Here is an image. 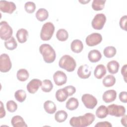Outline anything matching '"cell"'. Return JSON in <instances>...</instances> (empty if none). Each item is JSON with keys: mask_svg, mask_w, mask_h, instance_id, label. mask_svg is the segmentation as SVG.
I'll use <instances>...</instances> for the list:
<instances>
[{"mask_svg": "<svg viewBox=\"0 0 127 127\" xmlns=\"http://www.w3.org/2000/svg\"><path fill=\"white\" fill-rule=\"evenodd\" d=\"M94 120V115L87 113L83 116L72 117L69 120V124L73 127H85L91 125Z\"/></svg>", "mask_w": 127, "mask_h": 127, "instance_id": "obj_1", "label": "cell"}, {"mask_svg": "<svg viewBox=\"0 0 127 127\" xmlns=\"http://www.w3.org/2000/svg\"><path fill=\"white\" fill-rule=\"evenodd\" d=\"M39 52L42 55L44 61L47 63H52L56 59V52L49 44H43L41 45L39 47Z\"/></svg>", "mask_w": 127, "mask_h": 127, "instance_id": "obj_2", "label": "cell"}, {"mask_svg": "<svg viewBox=\"0 0 127 127\" xmlns=\"http://www.w3.org/2000/svg\"><path fill=\"white\" fill-rule=\"evenodd\" d=\"M59 66L68 72H72L74 71L76 64L75 60L70 56L68 55H64L60 59L59 62Z\"/></svg>", "mask_w": 127, "mask_h": 127, "instance_id": "obj_3", "label": "cell"}, {"mask_svg": "<svg viewBox=\"0 0 127 127\" xmlns=\"http://www.w3.org/2000/svg\"><path fill=\"white\" fill-rule=\"evenodd\" d=\"M55 31V26L53 23L47 22L42 26L40 38L43 41H48L51 39Z\"/></svg>", "mask_w": 127, "mask_h": 127, "instance_id": "obj_4", "label": "cell"}, {"mask_svg": "<svg viewBox=\"0 0 127 127\" xmlns=\"http://www.w3.org/2000/svg\"><path fill=\"white\" fill-rule=\"evenodd\" d=\"M13 30L8 23L5 21H2L0 23V37L6 41L10 38L12 35Z\"/></svg>", "mask_w": 127, "mask_h": 127, "instance_id": "obj_5", "label": "cell"}, {"mask_svg": "<svg viewBox=\"0 0 127 127\" xmlns=\"http://www.w3.org/2000/svg\"><path fill=\"white\" fill-rule=\"evenodd\" d=\"M108 114L116 117H122L125 115L126 109L124 106L116 104H111L108 106Z\"/></svg>", "mask_w": 127, "mask_h": 127, "instance_id": "obj_6", "label": "cell"}, {"mask_svg": "<svg viewBox=\"0 0 127 127\" xmlns=\"http://www.w3.org/2000/svg\"><path fill=\"white\" fill-rule=\"evenodd\" d=\"M106 21V17L103 13H98L94 17L91 25L93 29L96 30H101Z\"/></svg>", "mask_w": 127, "mask_h": 127, "instance_id": "obj_7", "label": "cell"}, {"mask_svg": "<svg viewBox=\"0 0 127 127\" xmlns=\"http://www.w3.org/2000/svg\"><path fill=\"white\" fill-rule=\"evenodd\" d=\"M12 67V64L9 56L2 54L0 56V70L1 72L9 71Z\"/></svg>", "mask_w": 127, "mask_h": 127, "instance_id": "obj_8", "label": "cell"}, {"mask_svg": "<svg viewBox=\"0 0 127 127\" xmlns=\"http://www.w3.org/2000/svg\"><path fill=\"white\" fill-rule=\"evenodd\" d=\"M81 101L86 108L94 109L97 104V99L92 95L84 94L81 97Z\"/></svg>", "mask_w": 127, "mask_h": 127, "instance_id": "obj_9", "label": "cell"}, {"mask_svg": "<svg viewBox=\"0 0 127 127\" xmlns=\"http://www.w3.org/2000/svg\"><path fill=\"white\" fill-rule=\"evenodd\" d=\"M102 41V35L98 33H93L88 35L85 39L86 44L90 47L95 46L100 44Z\"/></svg>", "mask_w": 127, "mask_h": 127, "instance_id": "obj_10", "label": "cell"}, {"mask_svg": "<svg viewBox=\"0 0 127 127\" xmlns=\"http://www.w3.org/2000/svg\"><path fill=\"white\" fill-rule=\"evenodd\" d=\"M16 9L15 4L12 1L6 0L0 1V9L4 13L11 14Z\"/></svg>", "mask_w": 127, "mask_h": 127, "instance_id": "obj_11", "label": "cell"}, {"mask_svg": "<svg viewBox=\"0 0 127 127\" xmlns=\"http://www.w3.org/2000/svg\"><path fill=\"white\" fill-rule=\"evenodd\" d=\"M53 79L58 86H62L66 82L67 76L64 72L61 70L56 71L53 75Z\"/></svg>", "mask_w": 127, "mask_h": 127, "instance_id": "obj_12", "label": "cell"}, {"mask_svg": "<svg viewBox=\"0 0 127 127\" xmlns=\"http://www.w3.org/2000/svg\"><path fill=\"white\" fill-rule=\"evenodd\" d=\"M42 83V81L40 79L34 78L27 84L26 86L27 90L30 93L34 94L38 91L39 88L41 86Z\"/></svg>", "mask_w": 127, "mask_h": 127, "instance_id": "obj_13", "label": "cell"}, {"mask_svg": "<svg viewBox=\"0 0 127 127\" xmlns=\"http://www.w3.org/2000/svg\"><path fill=\"white\" fill-rule=\"evenodd\" d=\"M77 73L78 76L82 79H87L91 75V70L89 66L87 64L81 65L78 68Z\"/></svg>", "mask_w": 127, "mask_h": 127, "instance_id": "obj_14", "label": "cell"}, {"mask_svg": "<svg viewBox=\"0 0 127 127\" xmlns=\"http://www.w3.org/2000/svg\"><path fill=\"white\" fill-rule=\"evenodd\" d=\"M117 97V92L113 89L106 91L103 94L102 99L106 103L112 102Z\"/></svg>", "mask_w": 127, "mask_h": 127, "instance_id": "obj_15", "label": "cell"}, {"mask_svg": "<svg viewBox=\"0 0 127 127\" xmlns=\"http://www.w3.org/2000/svg\"><path fill=\"white\" fill-rule=\"evenodd\" d=\"M102 58L101 53L98 50H91L88 54L89 61L91 63H96L99 61Z\"/></svg>", "mask_w": 127, "mask_h": 127, "instance_id": "obj_16", "label": "cell"}, {"mask_svg": "<svg viewBox=\"0 0 127 127\" xmlns=\"http://www.w3.org/2000/svg\"><path fill=\"white\" fill-rule=\"evenodd\" d=\"M11 125L13 127H27V125L23 118L20 116H15L11 120Z\"/></svg>", "mask_w": 127, "mask_h": 127, "instance_id": "obj_17", "label": "cell"}, {"mask_svg": "<svg viewBox=\"0 0 127 127\" xmlns=\"http://www.w3.org/2000/svg\"><path fill=\"white\" fill-rule=\"evenodd\" d=\"M28 36V32L27 30L24 28H21L18 30L16 34L17 39L20 43H24L26 42Z\"/></svg>", "mask_w": 127, "mask_h": 127, "instance_id": "obj_18", "label": "cell"}, {"mask_svg": "<svg viewBox=\"0 0 127 127\" xmlns=\"http://www.w3.org/2000/svg\"><path fill=\"white\" fill-rule=\"evenodd\" d=\"M70 49L73 52L75 53H79L83 49V44L82 41L80 40H74L71 43Z\"/></svg>", "mask_w": 127, "mask_h": 127, "instance_id": "obj_19", "label": "cell"}, {"mask_svg": "<svg viewBox=\"0 0 127 127\" xmlns=\"http://www.w3.org/2000/svg\"><path fill=\"white\" fill-rule=\"evenodd\" d=\"M106 73V69L103 64H100L96 66L94 69V75L97 79H101Z\"/></svg>", "mask_w": 127, "mask_h": 127, "instance_id": "obj_20", "label": "cell"}, {"mask_svg": "<svg viewBox=\"0 0 127 127\" xmlns=\"http://www.w3.org/2000/svg\"><path fill=\"white\" fill-rule=\"evenodd\" d=\"M44 108L46 113L49 114H54L57 110L56 104L51 100H47L44 103Z\"/></svg>", "mask_w": 127, "mask_h": 127, "instance_id": "obj_21", "label": "cell"}, {"mask_svg": "<svg viewBox=\"0 0 127 127\" xmlns=\"http://www.w3.org/2000/svg\"><path fill=\"white\" fill-rule=\"evenodd\" d=\"M68 97V94L64 88L58 89L56 93V99L60 102L65 101Z\"/></svg>", "mask_w": 127, "mask_h": 127, "instance_id": "obj_22", "label": "cell"}, {"mask_svg": "<svg viewBox=\"0 0 127 127\" xmlns=\"http://www.w3.org/2000/svg\"><path fill=\"white\" fill-rule=\"evenodd\" d=\"M120 64L119 63L115 60L109 62L107 64V67L108 71L111 74L117 73L119 69Z\"/></svg>", "mask_w": 127, "mask_h": 127, "instance_id": "obj_23", "label": "cell"}, {"mask_svg": "<svg viewBox=\"0 0 127 127\" xmlns=\"http://www.w3.org/2000/svg\"><path fill=\"white\" fill-rule=\"evenodd\" d=\"M35 16L38 20L40 21H44L48 18L49 12L47 9L41 8L37 11Z\"/></svg>", "mask_w": 127, "mask_h": 127, "instance_id": "obj_24", "label": "cell"}, {"mask_svg": "<svg viewBox=\"0 0 127 127\" xmlns=\"http://www.w3.org/2000/svg\"><path fill=\"white\" fill-rule=\"evenodd\" d=\"M79 106V102L77 99L74 97L70 98L66 103L65 107L70 111H73L76 109Z\"/></svg>", "mask_w": 127, "mask_h": 127, "instance_id": "obj_25", "label": "cell"}, {"mask_svg": "<svg viewBox=\"0 0 127 127\" xmlns=\"http://www.w3.org/2000/svg\"><path fill=\"white\" fill-rule=\"evenodd\" d=\"M108 115V110L107 107L104 105H101L96 110V116L100 119L106 118Z\"/></svg>", "mask_w": 127, "mask_h": 127, "instance_id": "obj_26", "label": "cell"}, {"mask_svg": "<svg viewBox=\"0 0 127 127\" xmlns=\"http://www.w3.org/2000/svg\"><path fill=\"white\" fill-rule=\"evenodd\" d=\"M29 76L28 71L24 68L19 69L16 74V77L18 80L20 81H25L28 79Z\"/></svg>", "mask_w": 127, "mask_h": 127, "instance_id": "obj_27", "label": "cell"}, {"mask_svg": "<svg viewBox=\"0 0 127 127\" xmlns=\"http://www.w3.org/2000/svg\"><path fill=\"white\" fill-rule=\"evenodd\" d=\"M116 82L115 77L111 74L107 75L105 76L102 80L103 85L106 87H110L113 86Z\"/></svg>", "mask_w": 127, "mask_h": 127, "instance_id": "obj_28", "label": "cell"}, {"mask_svg": "<svg viewBox=\"0 0 127 127\" xmlns=\"http://www.w3.org/2000/svg\"><path fill=\"white\" fill-rule=\"evenodd\" d=\"M67 114L64 110H59L57 111L55 115V119L58 123L64 122L67 118Z\"/></svg>", "mask_w": 127, "mask_h": 127, "instance_id": "obj_29", "label": "cell"}, {"mask_svg": "<svg viewBox=\"0 0 127 127\" xmlns=\"http://www.w3.org/2000/svg\"><path fill=\"white\" fill-rule=\"evenodd\" d=\"M56 37L60 41H65L68 38V32L64 29H60L57 32Z\"/></svg>", "mask_w": 127, "mask_h": 127, "instance_id": "obj_30", "label": "cell"}, {"mask_svg": "<svg viewBox=\"0 0 127 127\" xmlns=\"http://www.w3.org/2000/svg\"><path fill=\"white\" fill-rule=\"evenodd\" d=\"M4 46L7 50H13L17 48V44L15 38L12 36L9 39L5 41Z\"/></svg>", "mask_w": 127, "mask_h": 127, "instance_id": "obj_31", "label": "cell"}, {"mask_svg": "<svg viewBox=\"0 0 127 127\" xmlns=\"http://www.w3.org/2000/svg\"><path fill=\"white\" fill-rule=\"evenodd\" d=\"M105 0H93L92 3V8L95 11L102 10L105 6Z\"/></svg>", "mask_w": 127, "mask_h": 127, "instance_id": "obj_32", "label": "cell"}, {"mask_svg": "<svg viewBox=\"0 0 127 127\" xmlns=\"http://www.w3.org/2000/svg\"><path fill=\"white\" fill-rule=\"evenodd\" d=\"M116 53V49L113 46L106 47L103 51L104 55L107 58H111L114 57Z\"/></svg>", "mask_w": 127, "mask_h": 127, "instance_id": "obj_33", "label": "cell"}, {"mask_svg": "<svg viewBox=\"0 0 127 127\" xmlns=\"http://www.w3.org/2000/svg\"><path fill=\"white\" fill-rule=\"evenodd\" d=\"M53 88L52 81L49 79H45L42 81L41 89L44 92H50Z\"/></svg>", "mask_w": 127, "mask_h": 127, "instance_id": "obj_34", "label": "cell"}, {"mask_svg": "<svg viewBox=\"0 0 127 127\" xmlns=\"http://www.w3.org/2000/svg\"><path fill=\"white\" fill-rule=\"evenodd\" d=\"M14 97L19 102H23L26 98V93L25 91L22 89L17 90L14 93Z\"/></svg>", "mask_w": 127, "mask_h": 127, "instance_id": "obj_35", "label": "cell"}, {"mask_svg": "<svg viewBox=\"0 0 127 127\" xmlns=\"http://www.w3.org/2000/svg\"><path fill=\"white\" fill-rule=\"evenodd\" d=\"M24 9L27 13H32L35 10L36 5L32 1H27L24 5Z\"/></svg>", "mask_w": 127, "mask_h": 127, "instance_id": "obj_36", "label": "cell"}, {"mask_svg": "<svg viewBox=\"0 0 127 127\" xmlns=\"http://www.w3.org/2000/svg\"><path fill=\"white\" fill-rule=\"evenodd\" d=\"M6 109L7 111L10 113H13L17 109V104L13 100H9L6 104Z\"/></svg>", "mask_w": 127, "mask_h": 127, "instance_id": "obj_37", "label": "cell"}, {"mask_svg": "<svg viewBox=\"0 0 127 127\" xmlns=\"http://www.w3.org/2000/svg\"><path fill=\"white\" fill-rule=\"evenodd\" d=\"M127 20V16L126 15H125L121 18V19L120 20V22H119L120 27L121 28V29H122L123 30H124L125 31L127 30V29H126Z\"/></svg>", "mask_w": 127, "mask_h": 127, "instance_id": "obj_38", "label": "cell"}, {"mask_svg": "<svg viewBox=\"0 0 127 127\" xmlns=\"http://www.w3.org/2000/svg\"><path fill=\"white\" fill-rule=\"evenodd\" d=\"M64 88L67 91V92L68 94V96H72L76 92V89L73 86L68 85V86H66L64 87Z\"/></svg>", "mask_w": 127, "mask_h": 127, "instance_id": "obj_39", "label": "cell"}, {"mask_svg": "<svg viewBox=\"0 0 127 127\" xmlns=\"http://www.w3.org/2000/svg\"><path fill=\"white\" fill-rule=\"evenodd\" d=\"M112 124L107 121L100 122L97 123L95 125V127H112Z\"/></svg>", "mask_w": 127, "mask_h": 127, "instance_id": "obj_40", "label": "cell"}, {"mask_svg": "<svg viewBox=\"0 0 127 127\" xmlns=\"http://www.w3.org/2000/svg\"><path fill=\"white\" fill-rule=\"evenodd\" d=\"M119 99L123 102L126 103L127 102V93L126 91H122L119 94Z\"/></svg>", "mask_w": 127, "mask_h": 127, "instance_id": "obj_41", "label": "cell"}, {"mask_svg": "<svg viewBox=\"0 0 127 127\" xmlns=\"http://www.w3.org/2000/svg\"><path fill=\"white\" fill-rule=\"evenodd\" d=\"M127 64H125L124 66H123V67H122V69H121V73L124 77L125 82L127 81H126V79H127Z\"/></svg>", "mask_w": 127, "mask_h": 127, "instance_id": "obj_42", "label": "cell"}, {"mask_svg": "<svg viewBox=\"0 0 127 127\" xmlns=\"http://www.w3.org/2000/svg\"><path fill=\"white\" fill-rule=\"evenodd\" d=\"M0 118H2L5 116V111L4 110V108L3 106L2 102L1 101L0 102Z\"/></svg>", "mask_w": 127, "mask_h": 127, "instance_id": "obj_43", "label": "cell"}, {"mask_svg": "<svg viewBox=\"0 0 127 127\" xmlns=\"http://www.w3.org/2000/svg\"><path fill=\"white\" fill-rule=\"evenodd\" d=\"M122 117H123L121 120L122 125L125 127H127V116L126 115H125Z\"/></svg>", "mask_w": 127, "mask_h": 127, "instance_id": "obj_44", "label": "cell"}, {"mask_svg": "<svg viewBox=\"0 0 127 127\" xmlns=\"http://www.w3.org/2000/svg\"><path fill=\"white\" fill-rule=\"evenodd\" d=\"M89 1H90V0H79V2L81 3L82 4H86V3L89 2Z\"/></svg>", "mask_w": 127, "mask_h": 127, "instance_id": "obj_45", "label": "cell"}]
</instances>
